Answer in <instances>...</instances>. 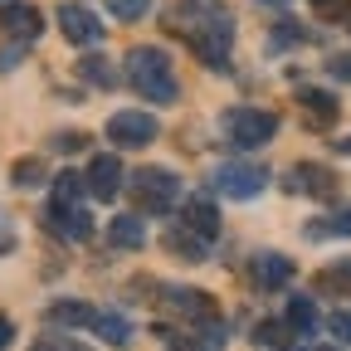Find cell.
Instances as JSON below:
<instances>
[{
  "mask_svg": "<svg viewBox=\"0 0 351 351\" xmlns=\"http://www.w3.org/2000/svg\"><path fill=\"white\" fill-rule=\"evenodd\" d=\"M176 34L191 44V54L205 69H230V44H234V20L219 0H181L166 20Z\"/></svg>",
  "mask_w": 351,
  "mask_h": 351,
  "instance_id": "6da1fadb",
  "label": "cell"
},
{
  "mask_svg": "<svg viewBox=\"0 0 351 351\" xmlns=\"http://www.w3.org/2000/svg\"><path fill=\"white\" fill-rule=\"evenodd\" d=\"M127 83L137 88V93L156 108L176 103L181 98V83H176V64L166 49H156V44H142V49H132L127 54Z\"/></svg>",
  "mask_w": 351,
  "mask_h": 351,
  "instance_id": "7a4b0ae2",
  "label": "cell"
},
{
  "mask_svg": "<svg viewBox=\"0 0 351 351\" xmlns=\"http://www.w3.org/2000/svg\"><path fill=\"white\" fill-rule=\"evenodd\" d=\"M219 132H225V142L239 147V152H258L278 137V112L269 108H230L219 117Z\"/></svg>",
  "mask_w": 351,
  "mask_h": 351,
  "instance_id": "3957f363",
  "label": "cell"
},
{
  "mask_svg": "<svg viewBox=\"0 0 351 351\" xmlns=\"http://www.w3.org/2000/svg\"><path fill=\"white\" fill-rule=\"evenodd\" d=\"M132 200L142 215H171V205L181 200V176H171L166 166L132 171Z\"/></svg>",
  "mask_w": 351,
  "mask_h": 351,
  "instance_id": "277c9868",
  "label": "cell"
},
{
  "mask_svg": "<svg viewBox=\"0 0 351 351\" xmlns=\"http://www.w3.org/2000/svg\"><path fill=\"white\" fill-rule=\"evenodd\" d=\"M263 186H269V171L254 161H219L210 171V191H219L225 200H254Z\"/></svg>",
  "mask_w": 351,
  "mask_h": 351,
  "instance_id": "5b68a950",
  "label": "cell"
},
{
  "mask_svg": "<svg viewBox=\"0 0 351 351\" xmlns=\"http://www.w3.org/2000/svg\"><path fill=\"white\" fill-rule=\"evenodd\" d=\"M161 137V122L142 108H127V112H112L108 117V142L117 152H137V147H152Z\"/></svg>",
  "mask_w": 351,
  "mask_h": 351,
  "instance_id": "8992f818",
  "label": "cell"
},
{
  "mask_svg": "<svg viewBox=\"0 0 351 351\" xmlns=\"http://www.w3.org/2000/svg\"><path fill=\"white\" fill-rule=\"evenodd\" d=\"M288 191L293 195H313V200H332L337 195V171H327L322 161H298L288 171Z\"/></svg>",
  "mask_w": 351,
  "mask_h": 351,
  "instance_id": "52a82bcc",
  "label": "cell"
},
{
  "mask_svg": "<svg viewBox=\"0 0 351 351\" xmlns=\"http://www.w3.org/2000/svg\"><path fill=\"white\" fill-rule=\"evenodd\" d=\"M0 34L5 39H39L44 15L29 5V0H10V5H0Z\"/></svg>",
  "mask_w": 351,
  "mask_h": 351,
  "instance_id": "ba28073f",
  "label": "cell"
},
{
  "mask_svg": "<svg viewBox=\"0 0 351 351\" xmlns=\"http://www.w3.org/2000/svg\"><path fill=\"white\" fill-rule=\"evenodd\" d=\"M83 181H88V191H93L98 200H112L122 191V161H117V152H98L93 161H88Z\"/></svg>",
  "mask_w": 351,
  "mask_h": 351,
  "instance_id": "9c48e42d",
  "label": "cell"
},
{
  "mask_svg": "<svg viewBox=\"0 0 351 351\" xmlns=\"http://www.w3.org/2000/svg\"><path fill=\"white\" fill-rule=\"evenodd\" d=\"M59 29L69 44H98L103 39V20L88 5H59Z\"/></svg>",
  "mask_w": 351,
  "mask_h": 351,
  "instance_id": "30bf717a",
  "label": "cell"
},
{
  "mask_svg": "<svg viewBox=\"0 0 351 351\" xmlns=\"http://www.w3.org/2000/svg\"><path fill=\"white\" fill-rule=\"evenodd\" d=\"M254 283H258V293H278V288H288V283H293V258H288V254H274V249H263V254L254 258Z\"/></svg>",
  "mask_w": 351,
  "mask_h": 351,
  "instance_id": "8fae6325",
  "label": "cell"
},
{
  "mask_svg": "<svg viewBox=\"0 0 351 351\" xmlns=\"http://www.w3.org/2000/svg\"><path fill=\"white\" fill-rule=\"evenodd\" d=\"M181 225H186L191 234H200V239H215V234H219V210H215V200H210V195H191V200L181 205Z\"/></svg>",
  "mask_w": 351,
  "mask_h": 351,
  "instance_id": "7c38bea8",
  "label": "cell"
},
{
  "mask_svg": "<svg viewBox=\"0 0 351 351\" xmlns=\"http://www.w3.org/2000/svg\"><path fill=\"white\" fill-rule=\"evenodd\" d=\"M49 230L73 239V244H83L88 234H93V219L83 215V205H49Z\"/></svg>",
  "mask_w": 351,
  "mask_h": 351,
  "instance_id": "4fadbf2b",
  "label": "cell"
},
{
  "mask_svg": "<svg viewBox=\"0 0 351 351\" xmlns=\"http://www.w3.org/2000/svg\"><path fill=\"white\" fill-rule=\"evenodd\" d=\"M166 307L181 313V317H191V322H210L215 317V302L200 288H166Z\"/></svg>",
  "mask_w": 351,
  "mask_h": 351,
  "instance_id": "5bb4252c",
  "label": "cell"
},
{
  "mask_svg": "<svg viewBox=\"0 0 351 351\" xmlns=\"http://www.w3.org/2000/svg\"><path fill=\"white\" fill-rule=\"evenodd\" d=\"M108 244H112V249H142V244H147V219H142V210H137V215H112Z\"/></svg>",
  "mask_w": 351,
  "mask_h": 351,
  "instance_id": "9a60e30c",
  "label": "cell"
},
{
  "mask_svg": "<svg viewBox=\"0 0 351 351\" xmlns=\"http://www.w3.org/2000/svg\"><path fill=\"white\" fill-rule=\"evenodd\" d=\"M49 327H64V332H73V327H98V307H88V302H49Z\"/></svg>",
  "mask_w": 351,
  "mask_h": 351,
  "instance_id": "2e32d148",
  "label": "cell"
},
{
  "mask_svg": "<svg viewBox=\"0 0 351 351\" xmlns=\"http://www.w3.org/2000/svg\"><path fill=\"white\" fill-rule=\"evenodd\" d=\"M298 103H302V112H307V117H313V127H332V122H337V112H341V103H337L332 93H322V88H302Z\"/></svg>",
  "mask_w": 351,
  "mask_h": 351,
  "instance_id": "e0dca14e",
  "label": "cell"
},
{
  "mask_svg": "<svg viewBox=\"0 0 351 351\" xmlns=\"http://www.w3.org/2000/svg\"><path fill=\"white\" fill-rule=\"evenodd\" d=\"M98 337H103L108 346H127V341H132V322H127L122 313H98Z\"/></svg>",
  "mask_w": 351,
  "mask_h": 351,
  "instance_id": "ac0fdd59",
  "label": "cell"
},
{
  "mask_svg": "<svg viewBox=\"0 0 351 351\" xmlns=\"http://www.w3.org/2000/svg\"><path fill=\"white\" fill-rule=\"evenodd\" d=\"M288 327L298 332V337H307L317 327V307H313V298H293L288 302Z\"/></svg>",
  "mask_w": 351,
  "mask_h": 351,
  "instance_id": "d6986e66",
  "label": "cell"
},
{
  "mask_svg": "<svg viewBox=\"0 0 351 351\" xmlns=\"http://www.w3.org/2000/svg\"><path fill=\"white\" fill-rule=\"evenodd\" d=\"M10 181H15L20 191L44 186V161H39V156H20V161H15V171H10Z\"/></svg>",
  "mask_w": 351,
  "mask_h": 351,
  "instance_id": "ffe728a7",
  "label": "cell"
},
{
  "mask_svg": "<svg viewBox=\"0 0 351 351\" xmlns=\"http://www.w3.org/2000/svg\"><path fill=\"white\" fill-rule=\"evenodd\" d=\"M166 244L181 254V258H191V263H200V258H205V239H195L186 225H181V230H171V234H166Z\"/></svg>",
  "mask_w": 351,
  "mask_h": 351,
  "instance_id": "44dd1931",
  "label": "cell"
},
{
  "mask_svg": "<svg viewBox=\"0 0 351 351\" xmlns=\"http://www.w3.org/2000/svg\"><path fill=\"white\" fill-rule=\"evenodd\" d=\"M78 73L93 83V88H112V83H117V73H112L108 59H78Z\"/></svg>",
  "mask_w": 351,
  "mask_h": 351,
  "instance_id": "7402d4cb",
  "label": "cell"
},
{
  "mask_svg": "<svg viewBox=\"0 0 351 351\" xmlns=\"http://www.w3.org/2000/svg\"><path fill=\"white\" fill-rule=\"evenodd\" d=\"M83 186H88V181H83V176H78V171H64V176H59V181H54V205H78V195H83Z\"/></svg>",
  "mask_w": 351,
  "mask_h": 351,
  "instance_id": "603a6c76",
  "label": "cell"
},
{
  "mask_svg": "<svg viewBox=\"0 0 351 351\" xmlns=\"http://www.w3.org/2000/svg\"><path fill=\"white\" fill-rule=\"evenodd\" d=\"M254 341H263V346H293L298 332H288V322H258L254 327Z\"/></svg>",
  "mask_w": 351,
  "mask_h": 351,
  "instance_id": "cb8c5ba5",
  "label": "cell"
},
{
  "mask_svg": "<svg viewBox=\"0 0 351 351\" xmlns=\"http://www.w3.org/2000/svg\"><path fill=\"white\" fill-rule=\"evenodd\" d=\"M307 234L322 239V234H351V210H337L332 219H322V225H307Z\"/></svg>",
  "mask_w": 351,
  "mask_h": 351,
  "instance_id": "d4e9b609",
  "label": "cell"
},
{
  "mask_svg": "<svg viewBox=\"0 0 351 351\" xmlns=\"http://www.w3.org/2000/svg\"><path fill=\"white\" fill-rule=\"evenodd\" d=\"M29 351H93V346H83V341H73V337H64V332H49V337H39Z\"/></svg>",
  "mask_w": 351,
  "mask_h": 351,
  "instance_id": "484cf974",
  "label": "cell"
},
{
  "mask_svg": "<svg viewBox=\"0 0 351 351\" xmlns=\"http://www.w3.org/2000/svg\"><path fill=\"white\" fill-rule=\"evenodd\" d=\"M108 10H112L117 20H142V15L152 10V0H108Z\"/></svg>",
  "mask_w": 351,
  "mask_h": 351,
  "instance_id": "4316f807",
  "label": "cell"
},
{
  "mask_svg": "<svg viewBox=\"0 0 351 351\" xmlns=\"http://www.w3.org/2000/svg\"><path fill=\"white\" fill-rule=\"evenodd\" d=\"M83 142H88L83 132H59V137H54V152H64V156H69V152H78Z\"/></svg>",
  "mask_w": 351,
  "mask_h": 351,
  "instance_id": "83f0119b",
  "label": "cell"
},
{
  "mask_svg": "<svg viewBox=\"0 0 351 351\" xmlns=\"http://www.w3.org/2000/svg\"><path fill=\"white\" fill-rule=\"evenodd\" d=\"M332 332H337V341L351 346V313H332Z\"/></svg>",
  "mask_w": 351,
  "mask_h": 351,
  "instance_id": "f1b7e54d",
  "label": "cell"
},
{
  "mask_svg": "<svg viewBox=\"0 0 351 351\" xmlns=\"http://www.w3.org/2000/svg\"><path fill=\"white\" fill-rule=\"evenodd\" d=\"M15 249V230H10V219L0 215V254H10Z\"/></svg>",
  "mask_w": 351,
  "mask_h": 351,
  "instance_id": "f546056e",
  "label": "cell"
},
{
  "mask_svg": "<svg viewBox=\"0 0 351 351\" xmlns=\"http://www.w3.org/2000/svg\"><path fill=\"white\" fill-rule=\"evenodd\" d=\"M10 337H15V332H10V322H5V317H0V346H5Z\"/></svg>",
  "mask_w": 351,
  "mask_h": 351,
  "instance_id": "4dcf8cb0",
  "label": "cell"
},
{
  "mask_svg": "<svg viewBox=\"0 0 351 351\" xmlns=\"http://www.w3.org/2000/svg\"><path fill=\"white\" fill-rule=\"evenodd\" d=\"M307 351H337V346H307Z\"/></svg>",
  "mask_w": 351,
  "mask_h": 351,
  "instance_id": "1f68e13d",
  "label": "cell"
}]
</instances>
